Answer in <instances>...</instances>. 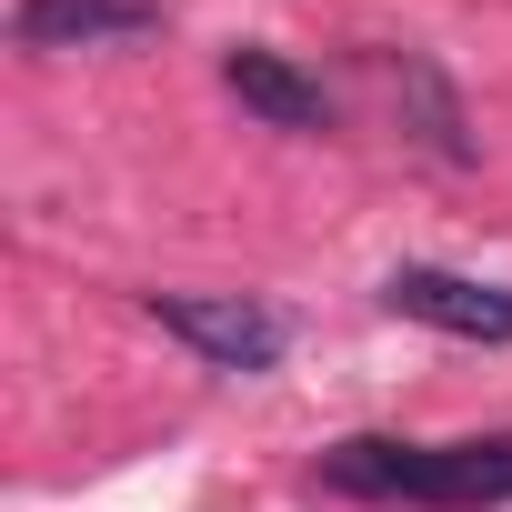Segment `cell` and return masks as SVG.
I'll return each mask as SVG.
<instances>
[{
    "label": "cell",
    "mask_w": 512,
    "mask_h": 512,
    "mask_svg": "<svg viewBox=\"0 0 512 512\" xmlns=\"http://www.w3.org/2000/svg\"><path fill=\"white\" fill-rule=\"evenodd\" d=\"M322 482L362 492V502L492 512V502H512V432H482V442H382V432H352V442L322 452Z\"/></svg>",
    "instance_id": "cell-1"
},
{
    "label": "cell",
    "mask_w": 512,
    "mask_h": 512,
    "mask_svg": "<svg viewBox=\"0 0 512 512\" xmlns=\"http://www.w3.org/2000/svg\"><path fill=\"white\" fill-rule=\"evenodd\" d=\"M151 322L171 332V342H191L211 372H272L282 362V312H262V302H241V292H151Z\"/></svg>",
    "instance_id": "cell-2"
},
{
    "label": "cell",
    "mask_w": 512,
    "mask_h": 512,
    "mask_svg": "<svg viewBox=\"0 0 512 512\" xmlns=\"http://www.w3.org/2000/svg\"><path fill=\"white\" fill-rule=\"evenodd\" d=\"M382 302L422 332H452V342H512V292L502 282H472V272H432V262H402L382 282Z\"/></svg>",
    "instance_id": "cell-3"
},
{
    "label": "cell",
    "mask_w": 512,
    "mask_h": 512,
    "mask_svg": "<svg viewBox=\"0 0 512 512\" xmlns=\"http://www.w3.org/2000/svg\"><path fill=\"white\" fill-rule=\"evenodd\" d=\"M11 31L21 51H111V41L161 31V0H21Z\"/></svg>",
    "instance_id": "cell-4"
},
{
    "label": "cell",
    "mask_w": 512,
    "mask_h": 512,
    "mask_svg": "<svg viewBox=\"0 0 512 512\" xmlns=\"http://www.w3.org/2000/svg\"><path fill=\"white\" fill-rule=\"evenodd\" d=\"M221 81H231V101H241V111H262L272 131H332V91H322L302 61L262 51V41H241V51L221 61Z\"/></svg>",
    "instance_id": "cell-5"
},
{
    "label": "cell",
    "mask_w": 512,
    "mask_h": 512,
    "mask_svg": "<svg viewBox=\"0 0 512 512\" xmlns=\"http://www.w3.org/2000/svg\"><path fill=\"white\" fill-rule=\"evenodd\" d=\"M392 91L412 101V141L432 151V161H472V131H462V101H452V81L422 61V51H402L392 61Z\"/></svg>",
    "instance_id": "cell-6"
}]
</instances>
